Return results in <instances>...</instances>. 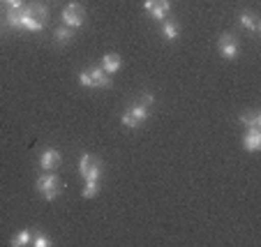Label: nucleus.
I'll list each match as a JSON object with an SVG mask.
<instances>
[{
    "mask_svg": "<svg viewBox=\"0 0 261 247\" xmlns=\"http://www.w3.org/2000/svg\"><path fill=\"white\" fill-rule=\"evenodd\" d=\"M241 25L247 30H252V33H259L261 30V23H259V16L254 14V12H243L241 14Z\"/></svg>",
    "mask_w": 261,
    "mask_h": 247,
    "instance_id": "13",
    "label": "nucleus"
},
{
    "mask_svg": "<svg viewBox=\"0 0 261 247\" xmlns=\"http://www.w3.org/2000/svg\"><path fill=\"white\" fill-rule=\"evenodd\" d=\"M60 162H63V155L56 148H46L44 153L40 155V167L44 169V171H54L56 167H60Z\"/></svg>",
    "mask_w": 261,
    "mask_h": 247,
    "instance_id": "8",
    "label": "nucleus"
},
{
    "mask_svg": "<svg viewBox=\"0 0 261 247\" xmlns=\"http://www.w3.org/2000/svg\"><path fill=\"white\" fill-rule=\"evenodd\" d=\"M143 7H146V12H150V16L158 23H162L171 12V0H143Z\"/></svg>",
    "mask_w": 261,
    "mask_h": 247,
    "instance_id": "6",
    "label": "nucleus"
},
{
    "mask_svg": "<svg viewBox=\"0 0 261 247\" xmlns=\"http://www.w3.org/2000/svg\"><path fill=\"white\" fill-rule=\"evenodd\" d=\"M86 21V10L84 5H79V3H69L67 7L63 10V23L69 25V28H81Z\"/></svg>",
    "mask_w": 261,
    "mask_h": 247,
    "instance_id": "5",
    "label": "nucleus"
},
{
    "mask_svg": "<svg viewBox=\"0 0 261 247\" xmlns=\"http://www.w3.org/2000/svg\"><path fill=\"white\" fill-rule=\"evenodd\" d=\"M35 187H37V192H40L42 197L46 199V201H54V199L58 197L60 192H63V183H60V178L56 176V173H46V176H40Z\"/></svg>",
    "mask_w": 261,
    "mask_h": 247,
    "instance_id": "3",
    "label": "nucleus"
},
{
    "mask_svg": "<svg viewBox=\"0 0 261 247\" xmlns=\"http://www.w3.org/2000/svg\"><path fill=\"white\" fill-rule=\"evenodd\" d=\"M72 37H74V28H69V25H65V23L60 25V28H56V33H54L56 44H69Z\"/></svg>",
    "mask_w": 261,
    "mask_h": 247,
    "instance_id": "14",
    "label": "nucleus"
},
{
    "mask_svg": "<svg viewBox=\"0 0 261 247\" xmlns=\"http://www.w3.org/2000/svg\"><path fill=\"white\" fill-rule=\"evenodd\" d=\"M84 199H95L99 194V180H86V187H84Z\"/></svg>",
    "mask_w": 261,
    "mask_h": 247,
    "instance_id": "18",
    "label": "nucleus"
},
{
    "mask_svg": "<svg viewBox=\"0 0 261 247\" xmlns=\"http://www.w3.org/2000/svg\"><path fill=\"white\" fill-rule=\"evenodd\" d=\"M79 84L84 86V88H93V79H90V67L84 69V72L79 74Z\"/></svg>",
    "mask_w": 261,
    "mask_h": 247,
    "instance_id": "20",
    "label": "nucleus"
},
{
    "mask_svg": "<svg viewBox=\"0 0 261 247\" xmlns=\"http://www.w3.org/2000/svg\"><path fill=\"white\" fill-rule=\"evenodd\" d=\"M90 79H93V88H111V76L102 67H90Z\"/></svg>",
    "mask_w": 261,
    "mask_h": 247,
    "instance_id": "11",
    "label": "nucleus"
},
{
    "mask_svg": "<svg viewBox=\"0 0 261 247\" xmlns=\"http://www.w3.org/2000/svg\"><path fill=\"white\" fill-rule=\"evenodd\" d=\"M33 245L35 247H49L51 245V238L46 233H35L33 236Z\"/></svg>",
    "mask_w": 261,
    "mask_h": 247,
    "instance_id": "19",
    "label": "nucleus"
},
{
    "mask_svg": "<svg viewBox=\"0 0 261 247\" xmlns=\"http://www.w3.org/2000/svg\"><path fill=\"white\" fill-rule=\"evenodd\" d=\"M10 242H12V247H23V245H30V242H33V233H30L28 229H23V231L14 233Z\"/></svg>",
    "mask_w": 261,
    "mask_h": 247,
    "instance_id": "16",
    "label": "nucleus"
},
{
    "mask_svg": "<svg viewBox=\"0 0 261 247\" xmlns=\"http://www.w3.org/2000/svg\"><path fill=\"white\" fill-rule=\"evenodd\" d=\"M139 102H141V104H146V106H153V102H155L153 93H143L141 97H139Z\"/></svg>",
    "mask_w": 261,
    "mask_h": 247,
    "instance_id": "21",
    "label": "nucleus"
},
{
    "mask_svg": "<svg viewBox=\"0 0 261 247\" xmlns=\"http://www.w3.org/2000/svg\"><path fill=\"white\" fill-rule=\"evenodd\" d=\"M79 173L84 176L86 180H99L102 176V162H99L95 155H81L79 159Z\"/></svg>",
    "mask_w": 261,
    "mask_h": 247,
    "instance_id": "4",
    "label": "nucleus"
},
{
    "mask_svg": "<svg viewBox=\"0 0 261 247\" xmlns=\"http://www.w3.org/2000/svg\"><path fill=\"white\" fill-rule=\"evenodd\" d=\"M178 35H180V28H178V23L176 21H171V19H164L162 21V37L167 42H176L178 40Z\"/></svg>",
    "mask_w": 261,
    "mask_h": 247,
    "instance_id": "12",
    "label": "nucleus"
},
{
    "mask_svg": "<svg viewBox=\"0 0 261 247\" xmlns=\"http://www.w3.org/2000/svg\"><path fill=\"white\" fill-rule=\"evenodd\" d=\"M217 51H220L222 58L233 60L238 56V40L233 35H220V40H217Z\"/></svg>",
    "mask_w": 261,
    "mask_h": 247,
    "instance_id": "7",
    "label": "nucleus"
},
{
    "mask_svg": "<svg viewBox=\"0 0 261 247\" xmlns=\"http://www.w3.org/2000/svg\"><path fill=\"white\" fill-rule=\"evenodd\" d=\"M49 21V10L44 5H25L21 14V28L30 33H40Z\"/></svg>",
    "mask_w": 261,
    "mask_h": 247,
    "instance_id": "1",
    "label": "nucleus"
},
{
    "mask_svg": "<svg viewBox=\"0 0 261 247\" xmlns=\"http://www.w3.org/2000/svg\"><path fill=\"white\" fill-rule=\"evenodd\" d=\"M148 118H150V106H146V104L137 102V104H132V106H127V109H125V114H123V125H125L127 129H139Z\"/></svg>",
    "mask_w": 261,
    "mask_h": 247,
    "instance_id": "2",
    "label": "nucleus"
},
{
    "mask_svg": "<svg viewBox=\"0 0 261 247\" xmlns=\"http://www.w3.org/2000/svg\"><path fill=\"white\" fill-rule=\"evenodd\" d=\"M241 123L245 125L247 129H259L261 127V116L256 114V111H252V114H243L241 116Z\"/></svg>",
    "mask_w": 261,
    "mask_h": 247,
    "instance_id": "17",
    "label": "nucleus"
},
{
    "mask_svg": "<svg viewBox=\"0 0 261 247\" xmlns=\"http://www.w3.org/2000/svg\"><path fill=\"white\" fill-rule=\"evenodd\" d=\"M21 14H23V7H10L5 14V23L10 28H21Z\"/></svg>",
    "mask_w": 261,
    "mask_h": 247,
    "instance_id": "15",
    "label": "nucleus"
},
{
    "mask_svg": "<svg viewBox=\"0 0 261 247\" xmlns=\"http://www.w3.org/2000/svg\"><path fill=\"white\" fill-rule=\"evenodd\" d=\"M243 148L247 153H256L261 148V132L259 129H247V134L243 136Z\"/></svg>",
    "mask_w": 261,
    "mask_h": 247,
    "instance_id": "9",
    "label": "nucleus"
},
{
    "mask_svg": "<svg viewBox=\"0 0 261 247\" xmlns=\"http://www.w3.org/2000/svg\"><path fill=\"white\" fill-rule=\"evenodd\" d=\"M120 65H123V60H120L118 53H107V56H102V65H99V67L111 76V74H116V72L120 69Z\"/></svg>",
    "mask_w": 261,
    "mask_h": 247,
    "instance_id": "10",
    "label": "nucleus"
},
{
    "mask_svg": "<svg viewBox=\"0 0 261 247\" xmlns=\"http://www.w3.org/2000/svg\"><path fill=\"white\" fill-rule=\"evenodd\" d=\"M3 3H7V7H25L23 0H3Z\"/></svg>",
    "mask_w": 261,
    "mask_h": 247,
    "instance_id": "22",
    "label": "nucleus"
}]
</instances>
